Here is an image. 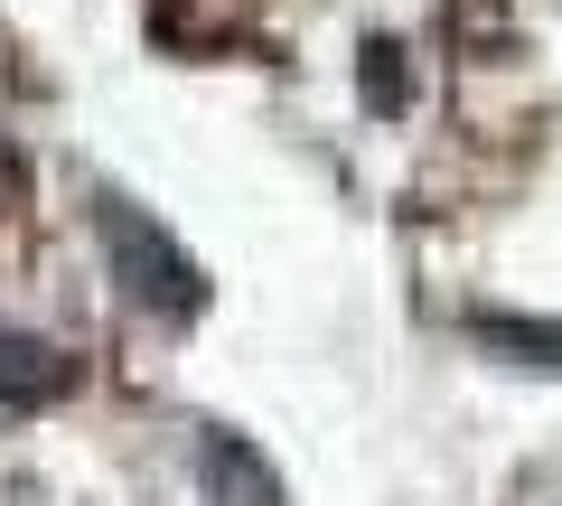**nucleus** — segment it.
<instances>
[{"label":"nucleus","instance_id":"obj_1","mask_svg":"<svg viewBox=\"0 0 562 506\" xmlns=\"http://www.w3.org/2000/svg\"><path fill=\"white\" fill-rule=\"evenodd\" d=\"M94 235H103V254H113V282L132 291L150 319H198L206 310V272L188 263L132 198H94Z\"/></svg>","mask_w":562,"mask_h":506},{"label":"nucleus","instance_id":"obj_2","mask_svg":"<svg viewBox=\"0 0 562 506\" xmlns=\"http://www.w3.org/2000/svg\"><path fill=\"white\" fill-rule=\"evenodd\" d=\"M76 385V357L47 338H29V328H0V413H38L57 404V394Z\"/></svg>","mask_w":562,"mask_h":506},{"label":"nucleus","instance_id":"obj_3","mask_svg":"<svg viewBox=\"0 0 562 506\" xmlns=\"http://www.w3.org/2000/svg\"><path fill=\"white\" fill-rule=\"evenodd\" d=\"M487 347H516V366H562V328L543 319H479Z\"/></svg>","mask_w":562,"mask_h":506},{"label":"nucleus","instance_id":"obj_4","mask_svg":"<svg viewBox=\"0 0 562 506\" xmlns=\"http://www.w3.org/2000/svg\"><path fill=\"white\" fill-rule=\"evenodd\" d=\"M20 198V160H10V142H0V206Z\"/></svg>","mask_w":562,"mask_h":506}]
</instances>
